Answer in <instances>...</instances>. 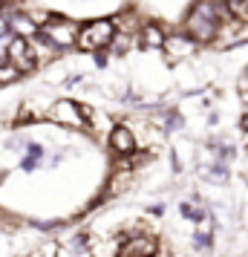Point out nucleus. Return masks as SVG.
Returning <instances> with one entry per match:
<instances>
[{"mask_svg":"<svg viewBox=\"0 0 248 257\" xmlns=\"http://www.w3.org/2000/svg\"><path fill=\"white\" fill-rule=\"evenodd\" d=\"M225 0H193V6L185 15V32L193 44H211L222 29Z\"/></svg>","mask_w":248,"mask_h":257,"instance_id":"f257e3e1","label":"nucleus"},{"mask_svg":"<svg viewBox=\"0 0 248 257\" xmlns=\"http://www.w3.org/2000/svg\"><path fill=\"white\" fill-rule=\"evenodd\" d=\"M116 24L113 21H107V18H101V21H93V24H87L78 29V47L84 49V52H98V49H104L107 44H113V38H116Z\"/></svg>","mask_w":248,"mask_h":257,"instance_id":"f03ea898","label":"nucleus"},{"mask_svg":"<svg viewBox=\"0 0 248 257\" xmlns=\"http://www.w3.org/2000/svg\"><path fill=\"white\" fill-rule=\"evenodd\" d=\"M38 38L41 41H47L49 47H70V44H75L78 41V29H75V24L72 21H64V18H55V21H49L41 32H38Z\"/></svg>","mask_w":248,"mask_h":257,"instance_id":"7ed1b4c3","label":"nucleus"},{"mask_svg":"<svg viewBox=\"0 0 248 257\" xmlns=\"http://www.w3.org/2000/svg\"><path fill=\"white\" fill-rule=\"evenodd\" d=\"M6 58H9V64H12V70H18V72H29L38 64V55H35V49H32V44H29L26 38H21V35H15L12 41H9Z\"/></svg>","mask_w":248,"mask_h":257,"instance_id":"20e7f679","label":"nucleus"},{"mask_svg":"<svg viewBox=\"0 0 248 257\" xmlns=\"http://www.w3.org/2000/svg\"><path fill=\"white\" fill-rule=\"evenodd\" d=\"M110 148H113L116 153H121V156L133 153L136 151V136H133V130L127 127V124L113 127V133H110Z\"/></svg>","mask_w":248,"mask_h":257,"instance_id":"39448f33","label":"nucleus"},{"mask_svg":"<svg viewBox=\"0 0 248 257\" xmlns=\"http://www.w3.org/2000/svg\"><path fill=\"white\" fill-rule=\"evenodd\" d=\"M165 44H167V35L159 24H147L139 32V47L142 49H162Z\"/></svg>","mask_w":248,"mask_h":257,"instance_id":"423d86ee","label":"nucleus"},{"mask_svg":"<svg viewBox=\"0 0 248 257\" xmlns=\"http://www.w3.org/2000/svg\"><path fill=\"white\" fill-rule=\"evenodd\" d=\"M199 176L205 182H213V185H225L228 182V165L219 162V159H213L211 165H199Z\"/></svg>","mask_w":248,"mask_h":257,"instance_id":"0eeeda50","label":"nucleus"},{"mask_svg":"<svg viewBox=\"0 0 248 257\" xmlns=\"http://www.w3.org/2000/svg\"><path fill=\"white\" fill-rule=\"evenodd\" d=\"M81 107H75L72 101H58V107L52 110V118H58V121H67L70 118V124H75V127H84L81 121Z\"/></svg>","mask_w":248,"mask_h":257,"instance_id":"6e6552de","label":"nucleus"},{"mask_svg":"<svg viewBox=\"0 0 248 257\" xmlns=\"http://www.w3.org/2000/svg\"><path fill=\"white\" fill-rule=\"evenodd\" d=\"M67 248L72 254H93V237H90V231H78L75 237H70Z\"/></svg>","mask_w":248,"mask_h":257,"instance_id":"1a4fd4ad","label":"nucleus"},{"mask_svg":"<svg viewBox=\"0 0 248 257\" xmlns=\"http://www.w3.org/2000/svg\"><path fill=\"white\" fill-rule=\"evenodd\" d=\"M248 6V0H225V9L228 12H242Z\"/></svg>","mask_w":248,"mask_h":257,"instance_id":"9d476101","label":"nucleus"},{"mask_svg":"<svg viewBox=\"0 0 248 257\" xmlns=\"http://www.w3.org/2000/svg\"><path fill=\"white\" fill-rule=\"evenodd\" d=\"M150 214H153V217H162V214H165V205H150Z\"/></svg>","mask_w":248,"mask_h":257,"instance_id":"9b49d317","label":"nucleus"},{"mask_svg":"<svg viewBox=\"0 0 248 257\" xmlns=\"http://www.w3.org/2000/svg\"><path fill=\"white\" fill-rule=\"evenodd\" d=\"M6 35H9V24H6V21L0 18V38H6Z\"/></svg>","mask_w":248,"mask_h":257,"instance_id":"f8f14e48","label":"nucleus"}]
</instances>
